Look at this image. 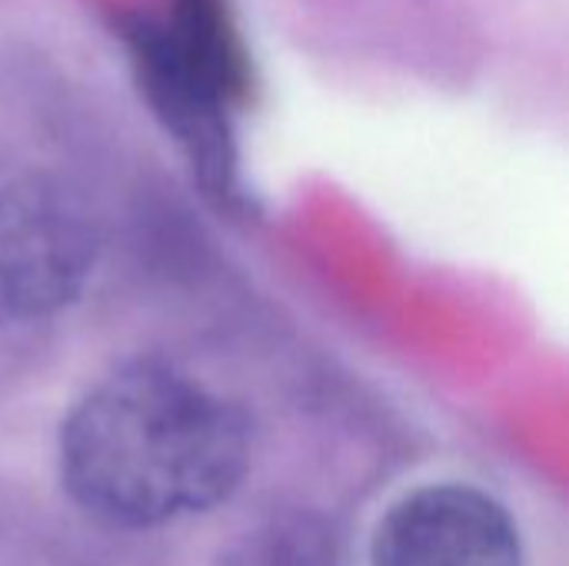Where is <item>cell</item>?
I'll return each mask as SVG.
<instances>
[{
	"label": "cell",
	"mask_w": 569,
	"mask_h": 566,
	"mask_svg": "<svg viewBox=\"0 0 569 566\" xmlns=\"http://www.w3.org/2000/svg\"><path fill=\"white\" fill-rule=\"evenodd\" d=\"M153 20L170 53L233 110H243L253 100L257 67L237 23L233 0H167L163 17Z\"/></svg>",
	"instance_id": "obj_5"
},
{
	"label": "cell",
	"mask_w": 569,
	"mask_h": 566,
	"mask_svg": "<svg viewBox=\"0 0 569 566\" xmlns=\"http://www.w3.org/2000/svg\"><path fill=\"white\" fill-rule=\"evenodd\" d=\"M250 464V420L167 364L97 384L60 430V480L97 520L157 527L227 500Z\"/></svg>",
	"instance_id": "obj_1"
},
{
	"label": "cell",
	"mask_w": 569,
	"mask_h": 566,
	"mask_svg": "<svg viewBox=\"0 0 569 566\" xmlns=\"http://www.w3.org/2000/svg\"><path fill=\"white\" fill-rule=\"evenodd\" d=\"M333 564V560H330ZM327 557L317 547H307L297 540V534H270L267 540H260L253 547V554L247 550L243 566H330Z\"/></svg>",
	"instance_id": "obj_6"
},
{
	"label": "cell",
	"mask_w": 569,
	"mask_h": 566,
	"mask_svg": "<svg viewBox=\"0 0 569 566\" xmlns=\"http://www.w3.org/2000/svg\"><path fill=\"white\" fill-rule=\"evenodd\" d=\"M90 260V230L57 193L0 180V320L63 307L80 294Z\"/></svg>",
	"instance_id": "obj_2"
},
{
	"label": "cell",
	"mask_w": 569,
	"mask_h": 566,
	"mask_svg": "<svg viewBox=\"0 0 569 566\" xmlns=\"http://www.w3.org/2000/svg\"><path fill=\"white\" fill-rule=\"evenodd\" d=\"M113 30L123 43L143 103L180 143L193 173L210 190L230 193L237 187V110L170 53L150 13H120Z\"/></svg>",
	"instance_id": "obj_4"
},
{
	"label": "cell",
	"mask_w": 569,
	"mask_h": 566,
	"mask_svg": "<svg viewBox=\"0 0 569 566\" xmlns=\"http://www.w3.org/2000/svg\"><path fill=\"white\" fill-rule=\"evenodd\" d=\"M370 566H523V544L493 497L463 484H433L387 510Z\"/></svg>",
	"instance_id": "obj_3"
}]
</instances>
